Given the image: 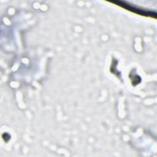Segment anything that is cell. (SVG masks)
<instances>
[{
	"mask_svg": "<svg viewBox=\"0 0 157 157\" xmlns=\"http://www.w3.org/2000/svg\"><path fill=\"white\" fill-rule=\"evenodd\" d=\"M112 3H113V4H115L124 9H126L128 10H130L134 13H137L139 15H144V16H146V17H153V18H156V13H154L153 12H150V11H147V10H142V9H138V8H136V7H132V6L131 5H129L128 4H126L124 3V2H122V1H113V2H111Z\"/></svg>",
	"mask_w": 157,
	"mask_h": 157,
	"instance_id": "cell-1",
	"label": "cell"
}]
</instances>
